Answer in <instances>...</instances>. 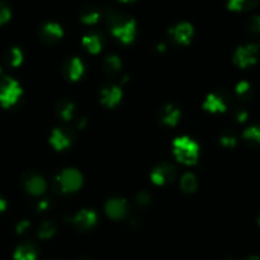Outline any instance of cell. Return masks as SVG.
Instances as JSON below:
<instances>
[{
  "label": "cell",
  "mask_w": 260,
  "mask_h": 260,
  "mask_svg": "<svg viewBox=\"0 0 260 260\" xmlns=\"http://www.w3.org/2000/svg\"><path fill=\"white\" fill-rule=\"evenodd\" d=\"M119 68L120 62L116 57H109V59L106 60V62H105V69H106V72H109L110 74L117 73V72H119Z\"/></svg>",
  "instance_id": "obj_24"
},
{
  "label": "cell",
  "mask_w": 260,
  "mask_h": 260,
  "mask_svg": "<svg viewBox=\"0 0 260 260\" xmlns=\"http://www.w3.org/2000/svg\"><path fill=\"white\" fill-rule=\"evenodd\" d=\"M21 93L22 89L18 82L8 78V77L0 78V105L2 106L6 107V109L13 106L18 101Z\"/></svg>",
  "instance_id": "obj_1"
},
{
  "label": "cell",
  "mask_w": 260,
  "mask_h": 260,
  "mask_svg": "<svg viewBox=\"0 0 260 260\" xmlns=\"http://www.w3.org/2000/svg\"><path fill=\"white\" fill-rule=\"evenodd\" d=\"M51 143L54 144L55 148L62 149L69 144V139L67 138V136L62 133L61 130H55L51 137Z\"/></svg>",
  "instance_id": "obj_17"
},
{
  "label": "cell",
  "mask_w": 260,
  "mask_h": 260,
  "mask_svg": "<svg viewBox=\"0 0 260 260\" xmlns=\"http://www.w3.org/2000/svg\"><path fill=\"white\" fill-rule=\"evenodd\" d=\"M207 104H211V106H209V110H217V111H223L224 110V104L223 101H222L219 97H216V96H211L208 99V101H207Z\"/></svg>",
  "instance_id": "obj_26"
},
{
  "label": "cell",
  "mask_w": 260,
  "mask_h": 260,
  "mask_svg": "<svg viewBox=\"0 0 260 260\" xmlns=\"http://www.w3.org/2000/svg\"><path fill=\"white\" fill-rule=\"evenodd\" d=\"M244 138L249 142H254V143L260 144V127L252 126L245 130Z\"/></svg>",
  "instance_id": "obj_21"
},
{
  "label": "cell",
  "mask_w": 260,
  "mask_h": 260,
  "mask_svg": "<svg viewBox=\"0 0 260 260\" xmlns=\"http://www.w3.org/2000/svg\"><path fill=\"white\" fill-rule=\"evenodd\" d=\"M246 260H260V259L257 256H250V257H247Z\"/></svg>",
  "instance_id": "obj_33"
},
{
  "label": "cell",
  "mask_w": 260,
  "mask_h": 260,
  "mask_svg": "<svg viewBox=\"0 0 260 260\" xmlns=\"http://www.w3.org/2000/svg\"><path fill=\"white\" fill-rule=\"evenodd\" d=\"M6 61L9 67H18L22 61V52L17 47H12L6 54Z\"/></svg>",
  "instance_id": "obj_15"
},
{
  "label": "cell",
  "mask_w": 260,
  "mask_h": 260,
  "mask_svg": "<svg viewBox=\"0 0 260 260\" xmlns=\"http://www.w3.org/2000/svg\"><path fill=\"white\" fill-rule=\"evenodd\" d=\"M259 224H260V218H259Z\"/></svg>",
  "instance_id": "obj_34"
},
{
  "label": "cell",
  "mask_w": 260,
  "mask_h": 260,
  "mask_svg": "<svg viewBox=\"0 0 260 260\" xmlns=\"http://www.w3.org/2000/svg\"><path fill=\"white\" fill-rule=\"evenodd\" d=\"M83 44L86 45L87 49L92 52H99L101 50V40L96 35H89L83 40Z\"/></svg>",
  "instance_id": "obj_19"
},
{
  "label": "cell",
  "mask_w": 260,
  "mask_h": 260,
  "mask_svg": "<svg viewBox=\"0 0 260 260\" xmlns=\"http://www.w3.org/2000/svg\"><path fill=\"white\" fill-rule=\"evenodd\" d=\"M259 0H229L227 7L230 11L241 12V11H250L257 6Z\"/></svg>",
  "instance_id": "obj_9"
},
{
  "label": "cell",
  "mask_w": 260,
  "mask_h": 260,
  "mask_svg": "<svg viewBox=\"0 0 260 260\" xmlns=\"http://www.w3.org/2000/svg\"><path fill=\"white\" fill-rule=\"evenodd\" d=\"M112 34L121 41L130 42L136 34V22L117 17L112 21Z\"/></svg>",
  "instance_id": "obj_3"
},
{
  "label": "cell",
  "mask_w": 260,
  "mask_h": 260,
  "mask_svg": "<svg viewBox=\"0 0 260 260\" xmlns=\"http://www.w3.org/2000/svg\"><path fill=\"white\" fill-rule=\"evenodd\" d=\"M81 175L74 170H67L59 176L60 186L64 191H74L81 186Z\"/></svg>",
  "instance_id": "obj_5"
},
{
  "label": "cell",
  "mask_w": 260,
  "mask_h": 260,
  "mask_svg": "<svg viewBox=\"0 0 260 260\" xmlns=\"http://www.w3.org/2000/svg\"><path fill=\"white\" fill-rule=\"evenodd\" d=\"M121 3H133V2H136V0H120Z\"/></svg>",
  "instance_id": "obj_32"
},
{
  "label": "cell",
  "mask_w": 260,
  "mask_h": 260,
  "mask_svg": "<svg viewBox=\"0 0 260 260\" xmlns=\"http://www.w3.org/2000/svg\"><path fill=\"white\" fill-rule=\"evenodd\" d=\"M13 257L14 260H36L37 252L31 245H21L14 251Z\"/></svg>",
  "instance_id": "obj_10"
},
{
  "label": "cell",
  "mask_w": 260,
  "mask_h": 260,
  "mask_svg": "<svg viewBox=\"0 0 260 260\" xmlns=\"http://www.w3.org/2000/svg\"><path fill=\"white\" fill-rule=\"evenodd\" d=\"M6 208H7V202L0 197V213L6 211Z\"/></svg>",
  "instance_id": "obj_31"
},
{
  "label": "cell",
  "mask_w": 260,
  "mask_h": 260,
  "mask_svg": "<svg viewBox=\"0 0 260 260\" xmlns=\"http://www.w3.org/2000/svg\"><path fill=\"white\" fill-rule=\"evenodd\" d=\"M82 71H83V67H82V62L78 59H74L73 61L69 65V77L72 79H77L81 76Z\"/></svg>",
  "instance_id": "obj_22"
},
{
  "label": "cell",
  "mask_w": 260,
  "mask_h": 260,
  "mask_svg": "<svg viewBox=\"0 0 260 260\" xmlns=\"http://www.w3.org/2000/svg\"><path fill=\"white\" fill-rule=\"evenodd\" d=\"M257 47L255 45H247V46L240 47L236 52V62L241 68H246L249 65L254 64L256 61Z\"/></svg>",
  "instance_id": "obj_4"
},
{
  "label": "cell",
  "mask_w": 260,
  "mask_h": 260,
  "mask_svg": "<svg viewBox=\"0 0 260 260\" xmlns=\"http://www.w3.org/2000/svg\"><path fill=\"white\" fill-rule=\"evenodd\" d=\"M181 187L187 192L194 191L195 187H197V180H195V177L191 174L184 175V177L181 180Z\"/></svg>",
  "instance_id": "obj_20"
},
{
  "label": "cell",
  "mask_w": 260,
  "mask_h": 260,
  "mask_svg": "<svg viewBox=\"0 0 260 260\" xmlns=\"http://www.w3.org/2000/svg\"><path fill=\"white\" fill-rule=\"evenodd\" d=\"M247 29L251 34H260V16H254L247 22Z\"/></svg>",
  "instance_id": "obj_27"
},
{
  "label": "cell",
  "mask_w": 260,
  "mask_h": 260,
  "mask_svg": "<svg viewBox=\"0 0 260 260\" xmlns=\"http://www.w3.org/2000/svg\"><path fill=\"white\" fill-rule=\"evenodd\" d=\"M59 114L64 119H71L72 114H73V106H72V104H69V102H62L59 106Z\"/></svg>",
  "instance_id": "obj_25"
},
{
  "label": "cell",
  "mask_w": 260,
  "mask_h": 260,
  "mask_svg": "<svg viewBox=\"0 0 260 260\" xmlns=\"http://www.w3.org/2000/svg\"><path fill=\"white\" fill-rule=\"evenodd\" d=\"M236 91H237V94H239V96L245 97L246 94H249L250 92H251V89H250V84L247 83V82H241V83L237 86Z\"/></svg>",
  "instance_id": "obj_29"
},
{
  "label": "cell",
  "mask_w": 260,
  "mask_h": 260,
  "mask_svg": "<svg viewBox=\"0 0 260 260\" xmlns=\"http://www.w3.org/2000/svg\"><path fill=\"white\" fill-rule=\"evenodd\" d=\"M96 222V214L93 212H81L78 216L76 217V223L77 226L81 227V229H89L92 224H94Z\"/></svg>",
  "instance_id": "obj_13"
},
{
  "label": "cell",
  "mask_w": 260,
  "mask_h": 260,
  "mask_svg": "<svg viewBox=\"0 0 260 260\" xmlns=\"http://www.w3.org/2000/svg\"><path fill=\"white\" fill-rule=\"evenodd\" d=\"M171 35L180 44H187L190 37L192 36V27L189 23H179L171 29Z\"/></svg>",
  "instance_id": "obj_6"
},
{
  "label": "cell",
  "mask_w": 260,
  "mask_h": 260,
  "mask_svg": "<svg viewBox=\"0 0 260 260\" xmlns=\"http://www.w3.org/2000/svg\"><path fill=\"white\" fill-rule=\"evenodd\" d=\"M107 213L112 218H121L126 213V204L122 201H111L107 204Z\"/></svg>",
  "instance_id": "obj_12"
},
{
  "label": "cell",
  "mask_w": 260,
  "mask_h": 260,
  "mask_svg": "<svg viewBox=\"0 0 260 260\" xmlns=\"http://www.w3.org/2000/svg\"><path fill=\"white\" fill-rule=\"evenodd\" d=\"M174 153L180 162L194 164L198 158V146L189 138H179L174 142Z\"/></svg>",
  "instance_id": "obj_2"
},
{
  "label": "cell",
  "mask_w": 260,
  "mask_h": 260,
  "mask_svg": "<svg viewBox=\"0 0 260 260\" xmlns=\"http://www.w3.org/2000/svg\"><path fill=\"white\" fill-rule=\"evenodd\" d=\"M100 19V12L94 8H87L82 12L81 21L86 24H94Z\"/></svg>",
  "instance_id": "obj_18"
},
{
  "label": "cell",
  "mask_w": 260,
  "mask_h": 260,
  "mask_svg": "<svg viewBox=\"0 0 260 260\" xmlns=\"http://www.w3.org/2000/svg\"><path fill=\"white\" fill-rule=\"evenodd\" d=\"M222 143H223L224 146H234L235 138L234 137H224V138L222 139Z\"/></svg>",
  "instance_id": "obj_30"
},
{
  "label": "cell",
  "mask_w": 260,
  "mask_h": 260,
  "mask_svg": "<svg viewBox=\"0 0 260 260\" xmlns=\"http://www.w3.org/2000/svg\"><path fill=\"white\" fill-rule=\"evenodd\" d=\"M121 96V92L119 91V88L116 87H111V88H107L102 92V101L107 105V106H114L115 104H117Z\"/></svg>",
  "instance_id": "obj_14"
},
{
  "label": "cell",
  "mask_w": 260,
  "mask_h": 260,
  "mask_svg": "<svg viewBox=\"0 0 260 260\" xmlns=\"http://www.w3.org/2000/svg\"><path fill=\"white\" fill-rule=\"evenodd\" d=\"M179 110L172 107L171 105H169V106L165 107L164 111H162V119H164V121L166 122V124L174 125L175 122L177 121V119H179Z\"/></svg>",
  "instance_id": "obj_16"
},
{
  "label": "cell",
  "mask_w": 260,
  "mask_h": 260,
  "mask_svg": "<svg viewBox=\"0 0 260 260\" xmlns=\"http://www.w3.org/2000/svg\"><path fill=\"white\" fill-rule=\"evenodd\" d=\"M11 16H12V11L8 7V4L0 0V26L6 24L7 22L11 19Z\"/></svg>",
  "instance_id": "obj_23"
},
{
  "label": "cell",
  "mask_w": 260,
  "mask_h": 260,
  "mask_svg": "<svg viewBox=\"0 0 260 260\" xmlns=\"http://www.w3.org/2000/svg\"><path fill=\"white\" fill-rule=\"evenodd\" d=\"M174 169L170 167L169 165H161L159 167H157L156 170L152 174V180H153L156 184H164V182L170 181L174 177Z\"/></svg>",
  "instance_id": "obj_8"
},
{
  "label": "cell",
  "mask_w": 260,
  "mask_h": 260,
  "mask_svg": "<svg viewBox=\"0 0 260 260\" xmlns=\"http://www.w3.org/2000/svg\"><path fill=\"white\" fill-rule=\"evenodd\" d=\"M41 35L44 39H47L49 41H51V40L56 41V40H59L62 36V29L57 23H47L42 28Z\"/></svg>",
  "instance_id": "obj_11"
},
{
  "label": "cell",
  "mask_w": 260,
  "mask_h": 260,
  "mask_svg": "<svg viewBox=\"0 0 260 260\" xmlns=\"http://www.w3.org/2000/svg\"><path fill=\"white\" fill-rule=\"evenodd\" d=\"M23 184H24V187H26L31 194H35V195L41 194V192L45 190L44 180H42L40 176H37V175H32V174L27 175L23 180Z\"/></svg>",
  "instance_id": "obj_7"
},
{
  "label": "cell",
  "mask_w": 260,
  "mask_h": 260,
  "mask_svg": "<svg viewBox=\"0 0 260 260\" xmlns=\"http://www.w3.org/2000/svg\"><path fill=\"white\" fill-rule=\"evenodd\" d=\"M54 231H55L54 226H52L50 222H46V223L42 224L41 229H40V236H41L42 239H45V237L51 236V235L54 234Z\"/></svg>",
  "instance_id": "obj_28"
}]
</instances>
